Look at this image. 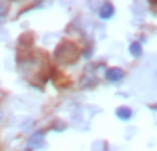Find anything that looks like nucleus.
<instances>
[{
  "mask_svg": "<svg viewBox=\"0 0 157 151\" xmlns=\"http://www.w3.org/2000/svg\"><path fill=\"white\" fill-rule=\"evenodd\" d=\"M77 56H78V48L73 42H60L55 50V59L59 64H71L77 60Z\"/></svg>",
  "mask_w": 157,
  "mask_h": 151,
  "instance_id": "f257e3e1",
  "label": "nucleus"
},
{
  "mask_svg": "<svg viewBox=\"0 0 157 151\" xmlns=\"http://www.w3.org/2000/svg\"><path fill=\"white\" fill-rule=\"evenodd\" d=\"M121 79H123V71H121V69H109V71H107V81L119 83Z\"/></svg>",
  "mask_w": 157,
  "mask_h": 151,
  "instance_id": "f03ea898",
  "label": "nucleus"
},
{
  "mask_svg": "<svg viewBox=\"0 0 157 151\" xmlns=\"http://www.w3.org/2000/svg\"><path fill=\"white\" fill-rule=\"evenodd\" d=\"M42 139H44L42 133H36L34 137H30V139H28V149H36V147H40L42 145V143H40Z\"/></svg>",
  "mask_w": 157,
  "mask_h": 151,
  "instance_id": "7ed1b4c3",
  "label": "nucleus"
},
{
  "mask_svg": "<svg viewBox=\"0 0 157 151\" xmlns=\"http://www.w3.org/2000/svg\"><path fill=\"white\" fill-rule=\"evenodd\" d=\"M113 4H109V2H107V4H103L101 6V12H99V16H101V18H111L113 16Z\"/></svg>",
  "mask_w": 157,
  "mask_h": 151,
  "instance_id": "20e7f679",
  "label": "nucleus"
},
{
  "mask_svg": "<svg viewBox=\"0 0 157 151\" xmlns=\"http://www.w3.org/2000/svg\"><path fill=\"white\" fill-rule=\"evenodd\" d=\"M131 109H127V107H119V109H117V117H119V119H131Z\"/></svg>",
  "mask_w": 157,
  "mask_h": 151,
  "instance_id": "39448f33",
  "label": "nucleus"
},
{
  "mask_svg": "<svg viewBox=\"0 0 157 151\" xmlns=\"http://www.w3.org/2000/svg\"><path fill=\"white\" fill-rule=\"evenodd\" d=\"M129 50H131V55H133V56H139V55H141V45H139V42H133V45L129 46Z\"/></svg>",
  "mask_w": 157,
  "mask_h": 151,
  "instance_id": "423d86ee",
  "label": "nucleus"
},
{
  "mask_svg": "<svg viewBox=\"0 0 157 151\" xmlns=\"http://www.w3.org/2000/svg\"><path fill=\"white\" fill-rule=\"evenodd\" d=\"M93 151H107V145L103 141H97V143H93Z\"/></svg>",
  "mask_w": 157,
  "mask_h": 151,
  "instance_id": "0eeeda50",
  "label": "nucleus"
},
{
  "mask_svg": "<svg viewBox=\"0 0 157 151\" xmlns=\"http://www.w3.org/2000/svg\"><path fill=\"white\" fill-rule=\"evenodd\" d=\"M4 14V4H0V16Z\"/></svg>",
  "mask_w": 157,
  "mask_h": 151,
  "instance_id": "6e6552de",
  "label": "nucleus"
}]
</instances>
